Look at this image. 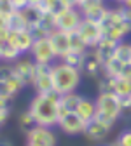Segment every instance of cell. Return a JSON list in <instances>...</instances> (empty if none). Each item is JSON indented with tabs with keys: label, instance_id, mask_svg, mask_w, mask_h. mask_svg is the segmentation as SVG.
<instances>
[{
	"label": "cell",
	"instance_id": "cell-29",
	"mask_svg": "<svg viewBox=\"0 0 131 146\" xmlns=\"http://www.w3.org/2000/svg\"><path fill=\"white\" fill-rule=\"evenodd\" d=\"M70 36V50H77V52H86L89 47L86 45V42L82 40V36L79 35V31H70L68 33Z\"/></svg>",
	"mask_w": 131,
	"mask_h": 146
},
{
	"label": "cell",
	"instance_id": "cell-6",
	"mask_svg": "<svg viewBox=\"0 0 131 146\" xmlns=\"http://www.w3.org/2000/svg\"><path fill=\"white\" fill-rule=\"evenodd\" d=\"M82 21V14L77 7H67L65 11H61L60 14L54 16V23H56V30H61V31H75L79 28Z\"/></svg>",
	"mask_w": 131,
	"mask_h": 146
},
{
	"label": "cell",
	"instance_id": "cell-28",
	"mask_svg": "<svg viewBox=\"0 0 131 146\" xmlns=\"http://www.w3.org/2000/svg\"><path fill=\"white\" fill-rule=\"evenodd\" d=\"M84 54L86 52H77V50H68L65 56L60 59V61H63V63H67V64H70V66H75V68H79L81 70V66H82V61H84Z\"/></svg>",
	"mask_w": 131,
	"mask_h": 146
},
{
	"label": "cell",
	"instance_id": "cell-38",
	"mask_svg": "<svg viewBox=\"0 0 131 146\" xmlns=\"http://www.w3.org/2000/svg\"><path fill=\"white\" fill-rule=\"evenodd\" d=\"M121 77L131 80V61H128V63L122 64V73H121Z\"/></svg>",
	"mask_w": 131,
	"mask_h": 146
},
{
	"label": "cell",
	"instance_id": "cell-16",
	"mask_svg": "<svg viewBox=\"0 0 131 146\" xmlns=\"http://www.w3.org/2000/svg\"><path fill=\"white\" fill-rule=\"evenodd\" d=\"M49 40H51V44H52V49H54V52H56V56H58V59H61L65 54L70 50V36H68L67 31H61V30L51 31Z\"/></svg>",
	"mask_w": 131,
	"mask_h": 146
},
{
	"label": "cell",
	"instance_id": "cell-26",
	"mask_svg": "<svg viewBox=\"0 0 131 146\" xmlns=\"http://www.w3.org/2000/svg\"><path fill=\"white\" fill-rule=\"evenodd\" d=\"M39 7H40L42 12H49V14H54V16L67 9V5L63 4V0H40Z\"/></svg>",
	"mask_w": 131,
	"mask_h": 146
},
{
	"label": "cell",
	"instance_id": "cell-41",
	"mask_svg": "<svg viewBox=\"0 0 131 146\" xmlns=\"http://www.w3.org/2000/svg\"><path fill=\"white\" fill-rule=\"evenodd\" d=\"M79 2L81 0H63V4L67 7H79Z\"/></svg>",
	"mask_w": 131,
	"mask_h": 146
},
{
	"label": "cell",
	"instance_id": "cell-5",
	"mask_svg": "<svg viewBox=\"0 0 131 146\" xmlns=\"http://www.w3.org/2000/svg\"><path fill=\"white\" fill-rule=\"evenodd\" d=\"M37 77L33 80V89L35 94H46L54 90V82H52V71H54V63H37Z\"/></svg>",
	"mask_w": 131,
	"mask_h": 146
},
{
	"label": "cell",
	"instance_id": "cell-9",
	"mask_svg": "<svg viewBox=\"0 0 131 146\" xmlns=\"http://www.w3.org/2000/svg\"><path fill=\"white\" fill-rule=\"evenodd\" d=\"M30 56L35 63H56L58 61V56L52 49V44L47 38H42V40H35L33 42V47L30 50Z\"/></svg>",
	"mask_w": 131,
	"mask_h": 146
},
{
	"label": "cell",
	"instance_id": "cell-30",
	"mask_svg": "<svg viewBox=\"0 0 131 146\" xmlns=\"http://www.w3.org/2000/svg\"><path fill=\"white\" fill-rule=\"evenodd\" d=\"M11 111H12V99L5 98V96H0V122H2V125L9 120Z\"/></svg>",
	"mask_w": 131,
	"mask_h": 146
},
{
	"label": "cell",
	"instance_id": "cell-2",
	"mask_svg": "<svg viewBox=\"0 0 131 146\" xmlns=\"http://www.w3.org/2000/svg\"><path fill=\"white\" fill-rule=\"evenodd\" d=\"M100 25H101L105 38H112V40H117V42H122L131 33V21L124 16L122 7L119 4L116 7H108L103 21Z\"/></svg>",
	"mask_w": 131,
	"mask_h": 146
},
{
	"label": "cell",
	"instance_id": "cell-40",
	"mask_svg": "<svg viewBox=\"0 0 131 146\" xmlns=\"http://www.w3.org/2000/svg\"><path fill=\"white\" fill-rule=\"evenodd\" d=\"M0 28H7L9 30V16L0 14Z\"/></svg>",
	"mask_w": 131,
	"mask_h": 146
},
{
	"label": "cell",
	"instance_id": "cell-45",
	"mask_svg": "<svg viewBox=\"0 0 131 146\" xmlns=\"http://www.w3.org/2000/svg\"><path fill=\"white\" fill-rule=\"evenodd\" d=\"M114 2H116V4H122V2H124V0H114Z\"/></svg>",
	"mask_w": 131,
	"mask_h": 146
},
{
	"label": "cell",
	"instance_id": "cell-33",
	"mask_svg": "<svg viewBox=\"0 0 131 146\" xmlns=\"http://www.w3.org/2000/svg\"><path fill=\"white\" fill-rule=\"evenodd\" d=\"M28 31L32 33V36L35 40H42V38H47V36L51 35V31H47L44 26H40V25H32L30 28H28Z\"/></svg>",
	"mask_w": 131,
	"mask_h": 146
},
{
	"label": "cell",
	"instance_id": "cell-25",
	"mask_svg": "<svg viewBox=\"0 0 131 146\" xmlns=\"http://www.w3.org/2000/svg\"><path fill=\"white\" fill-rule=\"evenodd\" d=\"M122 61H119L117 58H112L110 61H107L103 64V75L105 77H112V78H117L121 77V73H122Z\"/></svg>",
	"mask_w": 131,
	"mask_h": 146
},
{
	"label": "cell",
	"instance_id": "cell-7",
	"mask_svg": "<svg viewBox=\"0 0 131 146\" xmlns=\"http://www.w3.org/2000/svg\"><path fill=\"white\" fill-rule=\"evenodd\" d=\"M56 143H58V137L52 127L37 125L30 134H26L25 146H56Z\"/></svg>",
	"mask_w": 131,
	"mask_h": 146
},
{
	"label": "cell",
	"instance_id": "cell-23",
	"mask_svg": "<svg viewBox=\"0 0 131 146\" xmlns=\"http://www.w3.org/2000/svg\"><path fill=\"white\" fill-rule=\"evenodd\" d=\"M28 28H30V25L21 11H14L12 14H9V30L19 31V30H28Z\"/></svg>",
	"mask_w": 131,
	"mask_h": 146
},
{
	"label": "cell",
	"instance_id": "cell-27",
	"mask_svg": "<svg viewBox=\"0 0 131 146\" xmlns=\"http://www.w3.org/2000/svg\"><path fill=\"white\" fill-rule=\"evenodd\" d=\"M21 12L25 14V17H26V21H28L30 26L32 25H39L40 19H42V16H44V12L40 11L39 5H26Z\"/></svg>",
	"mask_w": 131,
	"mask_h": 146
},
{
	"label": "cell",
	"instance_id": "cell-13",
	"mask_svg": "<svg viewBox=\"0 0 131 146\" xmlns=\"http://www.w3.org/2000/svg\"><path fill=\"white\" fill-rule=\"evenodd\" d=\"M112 131V125H107L105 122L98 120V118H93L86 123V129H84V137L91 143H103L108 134Z\"/></svg>",
	"mask_w": 131,
	"mask_h": 146
},
{
	"label": "cell",
	"instance_id": "cell-48",
	"mask_svg": "<svg viewBox=\"0 0 131 146\" xmlns=\"http://www.w3.org/2000/svg\"><path fill=\"white\" fill-rule=\"evenodd\" d=\"M0 63H2V61H0Z\"/></svg>",
	"mask_w": 131,
	"mask_h": 146
},
{
	"label": "cell",
	"instance_id": "cell-37",
	"mask_svg": "<svg viewBox=\"0 0 131 146\" xmlns=\"http://www.w3.org/2000/svg\"><path fill=\"white\" fill-rule=\"evenodd\" d=\"M11 4H12V7L16 11H23L30 2H28V0H11Z\"/></svg>",
	"mask_w": 131,
	"mask_h": 146
},
{
	"label": "cell",
	"instance_id": "cell-22",
	"mask_svg": "<svg viewBox=\"0 0 131 146\" xmlns=\"http://www.w3.org/2000/svg\"><path fill=\"white\" fill-rule=\"evenodd\" d=\"M82 98H84V96H81L77 90H75V92H68V94H61V98H60V104L65 106L68 111H77V108H79Z\"/></svg>",
	"mask_w": 131,
	"mask_h": 146
},
{
	"label": "cell",
	"instance_id": "cell-21",
	"mask_svg": "<svg viewBox=\"0 0 131 146\" xmlns=\"http://www.w3.org/2000/svg\"><path fill=\"white\" fill-rule=\"evenodd\" d=\"M37 125H39V123H37V120L33 118V115L28 111V110H26V111H23V113H19V117H17V127H19V131L25 136L30 134Z\"/></svg>",
	"mask_w": 131,
	"mask_h": 146
},
{
	"label": "cell",
	"instance_id": "cell-19",
	"mask_svg": "<svg viewBox=\"0 0 131 146\" xmlns=\"http://www.w3.org/2000/svg\"><path fill=\"white\" fill-rule=\"evenodd\" d=\"M77 113L82 120L89 122L96 117V103L93 101V99H87V98H82L79 108H77Z\"/></svg>",
	"mask_w": 131,
	"mask_h": 146
},
{
	"label": "cell",
	"instance_id": "cell-10",
	"mask_svg": "<svg viewBox=\"0 0 131 146\" xmlns=\"http://www.w3.org/2000/svg\"><path fill=\"white\" fill-rule=\"evenodd\" d=\"M86 123H87V122L82 120L77 111H68L65 117H61V118L58 120V127L61 129V132L67 134V136H79V134H84Z\"/></svg>",
	"mask_w": 131,
	"mask_h": 146
},
{
	"label": "cell",
	"instance_id": "cell-34",
	"mask_svg": "<svg viewBox=\"0 0 131 146\" xmlns=\"http://www.w3.org/2000/svg\"><path fill=\"white\" fill-rule=\"evenodd\" d=\"M14 75L12 63H0V80H7Z\"/></svg>",
	"mask_w": 131,
	"mask_h": 146
},
{
	"label": "cell",
	"instance_id": "cell-11",
	"mask_svg": "<svg viewBox=\"0 0 131 146\" xmlns=\"http://www.w3.org/2000/svg\"><path fill=\"white\" fill-rule=\"evenodd\" d=\"M35 66H37V63L32 59V56H30V58L21 56L19 59H16V61L12 63L14 73L25 82V85H33V80H35V77H37Z\"/></svg>",
	"mask_w": 131,
	"mask_h": 146
},
{
	"label": "cell",
	"instance_id": "cell-18",
	"mask_svg": "<svg viewBox=\"0 0 131 146\" xmlns=\"http://www.w3.org/2000/svg\"><path fill=\"white\" fill-rule=\"evenodd\" d=\"M25 87H26L25 82L14 73L11 78L0 80V96H5V98H11V99H12V98H16L17 94H19Z\"/></svg>",
	"mask_w": 131,
	"mask_h": 146
},
{
	"label": "cell",
	"instance_id": "cell-32",
	"mask_svg": "<svg viewBox=\"0 0 131 146\" xmlns=\"http://www.w3.org/2000/svg\"><path fill=\"white\" fill-rule=\"evenodd\" d=\"M116 58L122 63H128L131 61V44L129 42H119L117 45V50H116Z\"/></svg>",
	"mask_w": 131,
	"mask_h": 146
},
{
	"label": "cell",
	"instance_id": "cell-4",
	"mask_svg": "<svg viewBox=\"0 0 131 146\" xmlns=\"http://www.w3.org/2000/svg\"><path fill=\"white\" fill-rule=\"evenodd\" d=\"M96 117L107 125L114 127L116 122L122 117V101L117 94H98L96 99Z\"/></svg>",
	"mask_w": 131,
	"mask_h": 146
},
{
	"label": "cell",
	"instance_id": "cell-39",
	"mask_svg": "<svg viewBox=\"0 0 131 146\" xmlns=\"http://www.w3.org/2000/svg\"><path fill=\"white\" fill-rule=\"evenodd\" d=\"M9 38V30L7 28H0V45Z\"/></svg>",
	"mask_w": 131,
	"mask_h": 146
},
{
	"label": "cell",
	"instance_id": "cell-35",
	"mask_svg": "<svg viewBox=\"0 0 131 146\" xmlns=\"http://www.w3.org/2000/svg\"><path fill=\"white\" fill-rule=\"evenodd\" d=\"M16 9L12 7V4H11V0H0V14H5V16H9V14H12Z\"/></svg>",
	"mask_w": 131,
	"mask_h": 146
},
{
	"label": "cell",
	"instance_id": "cell-20",
	"mask_svg": "<svg viewBox=\"0 0 131 146\" xmlns=\"http://www.w3.org/2000/svg\"><path fill=\"white\" fill-rule=\"evenodd\" d=\"M19 58H21V52L9 42V38L0 45V61H2V63H14L16 59H19Z\"/></svg>",
	"mask_w": 131,
	"mask_h": 146
},
{
	"label": "cell",
	"instance_id": "cell-1",
	"mask_svg": "<svg viewBox=\"0 0 131 146\" xmlns=\"http://www.w3.org/2000/svg\"><path fill=\"white\" fill-rule=\"evenodd\" d=\"M60 98H61V94H58L56 90L33 96V99L28 104V111L33 115V118L37 120L39 125L58 127V120H60V115H58Z\"/></svg>",
	"mask_w": 131,
	"mask_h": 146
},
{
	"label": "cell",
	"instance_id": "cell-47",
	"mask_svg": "<svg viewBox=\"0 0 131 146\" xmlns=\"http://www.w3.org/2000/svg\"><path fill=\"white\" fill-rule=\"evenodd\" d=\"M0 127H2V122H0Z\"/></svg>",
	"mask_w": 131,
	"mask_h": 146
},
{
	"label": "cell",
	"instance_id": "cell-14",
	"mask_svg": "<svg viewBox=\"0 0 131 146\" xmlns=\"http://www.w3.org/2000/svg\"><path fill=\"white\" fill-rule=\"evenodd\" d=\"M81 71H82L84 77H89V78H100L103 75V63L100 61V58L96 56V52L93 49L86 50Z\"/></svg>",
	"mask_w": 131,
	"mask_h": 146
},
{
	"label": "cell",
	"instance_id": "cell-24",
	"mask_svg": "<svg viewBox=\"0 0 131 146\" xmlns=\"http://www.w3.org/2000/svg\"><path fill=\"white\" fill-rule=\"evenodd\" d=\"M114 94H117L121 99H128L131 96V80L124 77H117L114 82Z\"/></svg>",
	"mask_w": 131,
	"mask_h": 146
},
{
	"label": "cell",
	"instance_id": "cell-31",
	"mask_svg": "<svg viewBox=\"0 0 131 146\" xmlns=\"http://www.w3.org/2000/svg\"><path fill=\"white\" fill-rule=\"evenodd\" d=\"M114 82L116 78L101 75L98 78V94H114Z\"/></svg>",
	"mask_w": 131,
	"mask_h": 146
},
{
	"label": "cell",
	"instance_id": "cell-3",
	"mask_svg": "<svg viewBox=\"0 0 131 146\" xmlns=\"http://www.w3.org/2000/svg\"><path fill=\"white\" fill-rule=\"evenodd\" d=\"M82 71L75 66H70L63 61L54 63V71H52V82H54V90L58 94H68L75 92L82 82Z\"/></svg>",
	"mask_w": 131,
	"mask_h": 146
},
{
	"label": "cell",
	"instance_id": "cell-43",
	"mask_svg": "<svg viewBox=\"0 0 131 146\" xmlns=\"http://www.w3.org/2000/svg\"><path fill=\"white\" fill-rule=\"evenodd\" d=\"M121 5H122V7H126V9H131V0H124Z\"/></svg>",
	"mask_w": 131,
	"mask_h": 146
},
{
	"label": "cell",
	"instance_id": "cell-46",
	"mask_svg": "<svg viewBox=\"0 0 131 146\" xmlns=\"http://www.w3.org/2000/svg\"><path fill=\"white\" fill-rule=\"evenodd\" d=\"M98 146H110V143H108V144H98Z\"/></svg>",
	"mask_w": 131,
	"mask_h": 146
},
{
	"label": "cell",
	"instance_id": "cell-17",
	"mask_svg": "<svg viewBox=\"0 0 131 146\" xmlns=\"http://www.w3.org/2000/svg\"><path fill=\"white\" fill-rule=\"evenodd\" d=\"M117 45L119 42L117 40H112V38H103L93 47V50L96 52V56L100 58V61L105 64L107 61H110L112 58H116V50H117Z\"/></svg>",
	"mask_w": 131,
	"mask_h": 146
},
{
	"label": "cell",
	"instance_id": "cell-8",
	"mask_svg": "<svg viewBox=\"0 0 131 146\" xmlns=\"http://www.w3.org/2000/svg\"><path fill=\"white\" fill-rule=\"evenodd\" d=\"M79 35L82 36V40L86 42V45L89 49H93L101 38H103V30H101V25L96 23V21H89V19H84L82 17V21L77 28Z\"/></svg>",
	"mask_w": 131,
	"mask_h": 146
},
{
	"label": "cell",
	"instance_id": "cell-44",
	"mask_svg": "<svg viewBox=\"0 0 131 146\" xmlns=\"http://www.w3.org/2000/svg\"><path fill=\"white\" fill-rule=\"evenodd\" d=\"M110 146H122V144H121V143L116 139V141H112V143H110Z\"/></svg>",
	"mask_w": 131,
	"mask_h": 146
},
{
	"label": "cell",
	"instance_id": "cell-15",
	"mask_svg": "<svg viewBox=\"0 0 131 146\" xmlns=\"http://www.w3.org/2000/svg\"><path fill=\"white\" fill-rule=\"evenodd\" d=\"M9 42L21 52V56H26V54H30L32 47H33V42L35 38L32 36V33L28 30H9Z\"/></svg>",
	"mask_w": 131,
	"mask_h": 146
},
{
	"label": "cell",
	"instance_id": "cell-12",
	"mask_svg": "<svg viewBox=\"0 0 131 146\" xmlns=\"http://www.w3.org/2000/svg\"><path fill=\"white\" fill-rule=\"evenodd\" d=\"M77 9L81 11L84 19L101 23L105 14H107V11H108V5L105 4V0H89V2L81 4Z\"/></svg>",
	"mask_w": 131,
	"mask_h": 146
},
{
	"label": "cell",
	"instance_id": "cell-36",
	"mask_svg": "<svg viewBox=\"0 0 131 146\" xmlns=\"http://www.w3.org/2000/svg\"><path fill=\"white\" fill-rule=\"evenodd\" d=\"M117 141H119L122 146H131V129H128V131L121 132V134H119V137H117Z\"/></svg>",
	"mask_w": 131,
	"mask_h": 146
},
{
	"label": "cell",
	"instance_id": "cell-42",
	"mask_svg": "<svg viewBox=\"0 0 131 146\" xmlns=\"http://www.w3.org/2000/svg\"><path fill=\"white\" fill-rule=\"evenodd\" d=\"M0 146H14L9 139H0Z\"/></svg>",
	"mask_w": 131,
	"mask_h": 146
}]
</instances>
